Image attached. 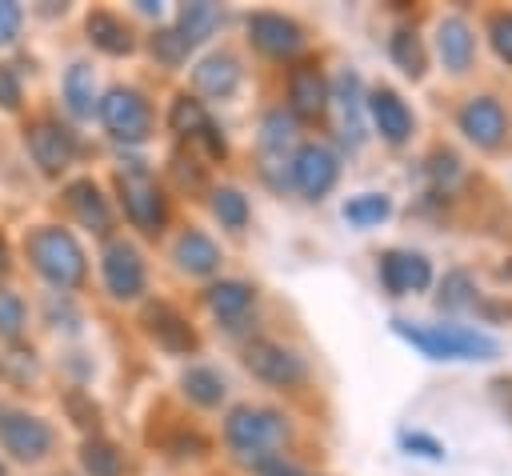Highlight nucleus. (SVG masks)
Here are the masks:
<instances>
[{
	"instance_id": "obj_1",
	"label": "nucleus",
	"mask_w": 512,
	"mask_h": 476,
	"mask_svg": "<svg viewBox=\"0 0 512 476\" xmlns=\"http://www.w3.org/2000/svg\"><path fill=\"white\" fill-rule=\"evenodd\" d=\"M392 332L400 340H408L412 348H420L428 360H496L500 344L480 332V328H464V324H408V320H392Z\"/></svg>"
},
{
	"instance_id": "obj_2",
	"label": "nucleus",
	"mask_w": 512,
	"mask_h": 476,
	"mask_svg": "<svg viewBox=\"0 0 512 476\" xmlns=\"http://www.w3.org/2000/svg\"><path fill=\"white\" fill-rule=\"evenodd\" d=\"M28 260L52 288H76L88 276V260H84L80 240L56 224H44L28 236Z\"/></svg>"
},
{
	"instance_id": "obj_3",
	"label": "nucleus",
	"mask_w": 512,
	"mask_h": 476,
	"mask_svg": "<svg viewBox=\"0 0 512 476\" xmlns=\"http://www.w3.org/2000/svg\"><path fill=\"white\" fill-rule=\"evenodd\" d=\"M224 436L228 444L252 460V456H264L272 448H280L288 440V420L276 412V408H256V404H240L228 412L224 420Z\"/></svg>"
},
{
	"instance_id": "obj_4",
	"label": "nucleus",
	"mask_w": 512,
	"mask_h": 476,
	"mask_svg": "<svg viewBox=\"0 0 512 476\" xmlns=\"http://www.w3.org/2000/svg\"><path fill=\"white\" fill-rule=\"evenodd\" d=\"M116 192H120V204H124V216H128L132 228H140V232H148V236H156V232L164 228V220H168V200H164V192L156 188V180H152L148 168H140V164L120 168V172H116Z\"/></svg>"
},
{
	"instance_id": "obj_5",
	"label": "nucleus",
	"mask_w": 512,
	"mask_h": 476,
	"mask_svg": "<svg viewBox=\"0 0 512 476\" xmlns=\"http://www.w3.org/2000/svg\"><path fill=\"white\" fill-rule=\"evenodd\" d=\"M292 140H296V120H292V112L272 108V112L264 116V124H260L256 160H260V176H264L276 192H284V188L292 184V180H288V172H292Z\"/></svg>"
},
{
	"instance_id": "obj_6",
	"label": "nucleus",
	"mask_w": 512,
	"mask_h": 476,
	"mask_svg": "<svg viewBox=\"0 0 512 476\" xmlns=\"http://www.w3.org/2000/svg\"><path fill=\"white\" fill-rule=\"evenodd\" d=\"M96 112H100V120H104V128H108L112 140L140 144L152 132V108H148V100L136 88H112V92H104V100H96Z\"/></svg>"
},
{
	"instance_id": "obj_7",
	"label": "nucleus",
	"mask_w": 512,
	"mask_h": 476,
	"mask_svg": "<svg viewBox=\"0 0 512 476\" xmlns=\"http://www.w3.org/2000/svg\"><path fill=\"white\" fill-rule=\"evenodd\" d=\"M288 180H292L308 200H324V196L336 188V180H340V156H336L328 144L308 140V144H300V148L292 152V172H288Z\"/></svg>"
},
{
	"instance_id": "obj_8",
	"label": "nucleus",
	"mask_w": 512,
	"mask_h": 476,
	"mask_svg": "<svg viewBox=\"0 0 512 476\" xmlns=\"http://www.w3.org/2000/svg\"><path fill=\"white\" fill-rule=\"evenodd\" d=\"M328 108L336 112V136L344 148H360L364 144V84L352 68H344L332 84H328Z\"/></svg>"
},
{
	"instance_id": "obj_9",
	"label": "nucleus",
	"mask_w": 512,
	"mask_h": 476,
	"mask_svg": "<svg viewBox=\"0 0 512 476\" xmlns=\"http://www.w3.org/2000/svg\"><path fill=\"white\" fill-rule=\"evenodd\" d=\"M244 368H248L256 380L272 384V388H292V384H300L304 372H308L304 360H300L292 348L276 344V340H252V344L244 348Z\"/></svg>"
},
{
	"instance_id": "obj_10",
	"label": "nucleus",
	"mask_w": 512,
	"mask_h": 476,
	"mask_svg": "<svg viewBox=\"0 0 512 476\" xmlns=\"http://www.w3.org/2000/svg\"><path fill=\"white\" fill-rule=\"evenodd\" d=\"M0 444L4 452H12L16 460H44L52 452V428L32 416V412H16V408H4L0 412Z\"/></svg>"
},
{
	"instance_id": "obj_11",
	"label": "nucleus",
	"mask_w": 512,
	"mask_h": 476,
	"mask_svg": "<svg viewBox=\"0 0 512 476\" xmlns=\"http://www.w3.org/2000/svg\"><path fill=\"white\" fill-rule=\"evenodd\" d=\"M28 152L44 176H60L76 160V132L60 120H36L28 124Z\"/></svg>"
},
{
	"instance_id": "obj_12",
	"label": "nucleus",
	"mask_w": 512,
	"mask_h": 476,
	"mask_svg": "<svg viewBox=\"0 0 512 476\" xmlns=\"http://www.w3.org/2000/svg\"><path fill=\"white\" fill-rule=\"evenodd\" d=\"M100 272H104V284L116 300H136L144 292V260L140 252L128 244V240H108L104 244V256H100Z\"/></svg>"
},
{
	"instance_id": "obj_13",
	"label": "nucleus",
	"mask_w": 512,
	"mask_h": 476,
	"mask_svg": "<svg viewBox=\"0 0 512 476\" xmlns=\"http://www.w3.org/2000/svg\"><path fill=\"white\" fill-rule=\"evenodd\" d=\"M460 132L476 144V148H500L504 136H508V116H504V104L492 100V96H472L464 108H460Z\"/></svg>"
},
{
	"instance_id": "obj_14",
	"label": "nucleus",
	"mask_w": 512,
	"mask_h": 476,
	"mask_svg": "<svg viewBox=\"0 0 512 476\" xmlns=\"http://www.w3.org/2000/svg\"><path fill=\"white\" fill-rule=\"evenodd\" d=\"M248 36L268 56H296L304 48V28L288 16H280V12H252L248 16Z\"/></svg>"
},
{
	"instance_id": "obj_15",
	"label": "nucleus",
	"mask_w": 512,
	"mask_h": 476,
	"mask_svg": "<svg viewBox=\"0 0 512 476\" xmlns=\"http://www.w3.org/2000/svg\"><path fill=\"white\" fill-rule=\"evenodd\" d=\"M380 284L392 292V296H408V292H424L432 284V264L420 256V252H404V248H392L380 256Z\"/></svg>"
},
{
	"instance_id": "obj_16",
	"label": "nucleus",
	"mask_w": 512,
	"mask_h": 476,
	"mask_svg": "<svg viewBox=\"0 0 512 476\" xmlns=\"http://www.w3.org/2000/svg\"><path fill=\"white\" fill-rule=\"evenodd\" d=\"M144 328H148V336L164 348V352H176V356H188V352H196V332H192V324L172 308V304H148L144 308Z\"/></svg>"
},
{
	"instance_id": "obj_17",
	"label": "nucleus",
	"mask_w": 512,
	"mask_h": 476,
	"mask_svg": "<svg viewBox=\"0 0 512 476\" xmlns=\"http://www.w3.org/2000/svg\"><path fill=\"white\" fill-rule=\"evenodd\" d=\"M288 108H292V120H316L324 108H328V80L320 76L316 64H296L288 72Z\"/></svg>"
},
{
	"instance_id": "obj_18",
	"label": "nucleus",
	"mask_w": 512,
	"mask_h": 476,
	"mask_svg": "<svg viewBox=\"0 0 512 476\" xmlns=\"http://www.w3.org/2000/svg\"><path fill=\"white\" fill-rule=\"evenodd\" d=\"M364 112L372 116L376 132H380L388 144H404V140L412 136V112H408V104H404L392 88H372V92L364 96Z\"/></svg>"
},
{
	"instance_id": "obj_19",
	"label": "nucleus",
	"mask_w": 512,
	"mask_h": 476,
	"mask_svg": "<svg viewBox=\"0 0 512 476\" xmlns=\"http://www.w3.org/2000/svg\"><path fill=\"white\" fill-rule=\"evenodd\" d=\"M240 60L236 56H228V52H212V56H204L196 68H192V84H196V92H204V96H212V100H228L236 88H240Z\"/></svg>"
},
{
	"instance_id": "obj_20",
	"label": "nucleus",
	"mask_w": 512,
	"mask_h": 476,
	"mask_svg": "<svg viewBox=\"0 0 512 476\" xmlns=\"http://www.w3.org/2000/svg\"><path fill=\"white\" fill-rule=\"evenodd\" d=\"M64 196H68L72 216H76L88 232H100V236H108V232H112V208H108V200L100 196V188H96L88 176L72 180V184L64 188Z\"/></svg>"
},
{
	"instance_id": "obj_21",
	"label": "nucleus",
	"mask_w": 512,
	"mask_h": 476,
	"mask_svg": "<svg viewBox=\"0 0 512 476\" xmlns=\"http://www.w3.org/2000/svg\"><path fill=\"white\" fill-rule=\"evenodd\" d=\"M436 48H440L444 68L468 72V68H472V56H476V36H472L468 20H460V16L440 20V28H436Z\"/></svg>"
},
{
	"instance_id": "obj_22",
	"label": "nucleus",
	"mask_w": 512,
	"mask_h": 476,
	"mask_svg": "<svg viewBox=\"0 0 512 476\" xmlns=\"http://www.w3.org/2000/svg\"><path fill=\"white\" fill-rule=\"evenodd\" d=\"M88 40L100 48V52H108V56H128L132 48H136V36H132V28L116 16V12H88Z\"/></svg>"
},
{
	"instance_id": "obj_23",
	"label": "nucleus",
	"mask_w": 512,
	"mask_h": 476,
	"mask_svg": "<svg viewBox=\"0 0 512 476\" xmlns=\"http://www.w3.org/2000/svg\"><path fill=\"white\" fill-rule=\"evenodd\" d=\"M176 264H180L184 272H192V276H212V272L220 268V248H216V240H212L208 232L188 228V232L176 240Z\"/></svg>"
},
{
	"instance_id": "obj_24",
	"label": "nucleus",
	"mask_w": 512,
	"mask_h": 476,
	"mask_svg": "<svg viewBox=\"0 0 512 476\" xmlns=\"http://www.w3.org/2000/svg\"><path fill=\"white\" fill-rule=\"evenodd\" d=\"M204 300H208V308H212L220 320H240V316L252 308L256 292H252V284H244V280H216V284H208Z\"/></svg>"
},
{
	"instance_id": "obj_25",
	"label": "nucleus",
	"mask_w": 512,
	"mask_h": 476,
	"mask_svg": "<svg viewBox=\"0 0 512 476\" xmlns=\"http://www.w3.org/2000/svg\"><path fill=\"white\" fill-rule=\"evenodd\" d=\"M64 104H68V112L80 116V120L96 112V72H92V64L76 60V64L64 72Z\"/></svg>"
},
{
	"instance_id": "obj_26",
	"label": "nucleus",
	"mask_w": 512,
	"mask_h": 476,
	"mask_svg": "<svg viewBox=\"0 0 512 476\" xmlns=\"http://www.w3.org/2000/svg\"><path fill=\"white\" fill-rule=\"evenodd\" d=\"M176 20H180L176 32H180L184 44L192 48V44H200V40H208V36L216 32V24H220V4H212V0L180 4V16H176Z\"/></svg>"
},
{
	"instance_id": "obj_27",
	"label": "nucleus",
	"mask_w": 512,
	"mask_h": 476,
	"mask_svg": "<svg viewBox=\"0 0 512 476\" xmlns=\"http://www.w3.org/2000/svg\"><path fill=\"white\" fill-rule=\"evenodd\" d=\"M184 392H188V400L192 404H200V408H216L220 400H224V376L216 372V368H208V364H192L188 372H184Z\"/></svg>"
},
{
	"instance_id": "obj_28",
	"label": "nucleus",
	"mask_w": 512,
	"mask_h": 476,
	"mask_svg": "<svg viewBox=\"0 0 512 476\" xmlns=\"http://www.w3.org/2000/svg\"><path fill=\"white\" fill-rule=\"evenodd\" d=\"M388 52H392V60H396V68H400L404 76H412V80L424 76L428 56H424V44H420V36H416L412 28H396L392 40H388Z\"/></svg>"
},
{
	"instance_id": "obj_29",
	"label": "nucleus",
	"mask_w": 512,
	"mask_h": 476,
	"mask_svg": "<svg viewBox=\"0 0 512 476\" xmlns=\"http://www.w3.org/2000/svg\"><path fill=\"white\" fill-rule=\"evenodd\" d=\"M208 124H212V116L204 112V104H200L196 96L180 92V96L172 100V108H168V128H172L176 136H192V140H196Z\"/></svg>"
},
{
	"instance_id": "obj_30",
	"label": "nucleus",
	"mask_w": 512,
	"mask_h": 476,
	"mask_svg": "<svg viewBox=\"0 0 512 476\" xmlns=\"http://www.w3.org/2000/svg\"><path fill=\"white\" fill-rule=\"evenodd\" d=\"M388 212H392V200L384 192H360L344 204V220L356 228H372V224L388 220Z\"/></svg>"
},
{
	"instance_id": "obj_31",
	"label": "nucleus",
	"mask_w": 512,
	"mask_h": 476,
	"mask_svg": "<svg viewBox=\"0 0 512 476\" xmlns=\"http://www.w3.org/2000/svg\"><path fill=\"white\" fill-rule=\"evenodd\" d=\"M80 464H84L88 476H120V472H124V460H120L116 444H108V440H100V436L84 440V448H80Z\"/></svg>"
},
{
	"instance_id": "obj_32",
	"label": "nucleus",
	"mask_w": 512,
	"mask_h": 476,
	"mask_svg": "<svg viewBox=\"0 0 512 476\" xmlns=\"http://www.w3.org/2000/svg\"><path fill=\"white\" fill-rule=\"evenodd\" d=\"M436 304H440L444 312H456V308H468V304H476V284H472V276H468L464 268H452V272H444V280H440V292H436Z\"/></svg>"
},
{
	"instance_id": "obj_33",
	"label": "nucleus",
	"mask_w": 512,
	"mask_h": 476,
	"mask_svg": "<svg viewBox=\"0 0 512 476\" xmlns=\"http://www.w3.org/2000/svg\"><path fill=\"white\" fill-rule=\"evenodd\" d=\"M212 212L220 216V224L224 228H232V232H240L244 224H248V196L240 192V188H216L212 192Z\"/></svg>"
},
{
	"instance_id": "obj_34",
	"label": "nucleus",
	"mask_w": 512,
	"mask_h": 476,
	"mask_svg": "<svg viewBox=\"0 0 512 476\" xmlns=\"http://www.w3.org/2000/svg\"><path fill=\"white\" fill-rule=\"evenodd\" d=\"M148 44H152V56H156L160 64H168V68L184 64V56H188V44H184V36H180L176 28H156Z\"/></svg>"
},
{
	"instance_id": "obj_35",
	"label": "nucleus",
	"mask_w": 512,
	"mask_h": 476,
	"mask_svg": "<svg viewBox=\"0 0 512 476\" xmlns=\"http://www.w3.org/2000/svg\"><path fill=\"white\" fill-rule=\"evenodd\" d=\"M24 332V300L16 292H0V340H16Z\"/></svg>"
},
{
	"instance_id": "obj_36",
	"label": "nucleus",
	"mask_w": 512,
	"mask_h": 476,
	"mask_svg": "<svg viewBox=\"0 0 512 476\" xmlns=\"http://www.w3.org/2000/svg\"><path fill=\"white\" fill-rule=\"evenodd\" d=\"M488 40L504 64H512V12H492L488 16Z\"/></svg>"
},
{
	"instance_id": "obj_37",
	"label": "nucleus",
	"mask_w": 512,
	"mask_h": 476,
	"mask_svg": "<svg viewBox=\"0 0 512 476\" xmlns=\"http://www.w3.org/2000/svg\"><path fill=\"white\" fill-rule=\"evenodd\" d=\"M248 464H252V472H256V476H304V472H300L292 460H284V456H276V452L252 456Z\"/></svg>"
},
{
	"instance_id": "obj_38",
	"label": "nucleus",
	"mask_w": 512,
	"mask_h": 476,
	"mask_svg": "<svg viewBox=\"0 0 512 476\" xmlns=\"http://www.w3.org/2000/svg\"><path fill=\"white\" fill-rule=\"evenodd\" d=\"M400 444L412 452V456H428V460H444V444L424 436V432H400Z\"/></svg>"
},
{
	"instance_id": "obj_39",
	"label": "nucleus",
	"mask_w": 512,
	"mask_h": 476,
	"mask_svg": "<svg viewBox=\"0 0 512 476\" xmlns=\"http://www.w3.org/2000/svg\"><path fill=\"white\" fill-rule=\"evenodd\" d=\"M0 108H20V72L16 64H0Z\"/></svg>"
},
{
	"instance_id": "obj_40",
	"label": "nucleus",
	"mask_w": 512,
	"mask_h": 476,
	"mask_svg": "<svg viewBox=\"0 0 512 476\" xmlns=\"http://www.w3.org/2000/svg\"><path fill=\"white\" fill-rule=\"evenodd\" d=\"M20 24H24V12L20 4L12 0H0V44H12L20 36Z\"/></svg>"
},
{
	"instance_id": "obj_41",
	"label": "nucleus",
	"mask_w": 512,
	"mask_h": 476,
	"mask_svg": "<svg viewBox=\"0 0 512 476\" xmlns=\"http://www.w3.org/2000/svg\"><path fill=\"white\" fill-rule=\"evenodd\" d=\"M172 448H176V456H200V452H208L204 436H196V432H184V436H176V440H172Z\"/></svg>"
},
{
	"instance_id": "obj_42",
	"label": "nucleus",
	"mask_w": 512,
	"mask_h": 476,
	"mask_svg": "<svg viewBox=\"0 0 512 476\" xmlns=\"http://www.w3.org/2000/svg\"><path fill=\"white\" fill-rule=\"evenodd\" d=\"M68 408L80 416L76 424H84V428H88V424H96V404H88L80 392H72V396H68Z\"/></svg>"
},
{
	"instance_id": "obj_43",
	"label": "nucleus",
	"mask_w": 512,
	"mask_h": 476,
	"mask_svg": "<svg viewBox=\"0 0 512 476\" xmlns=\"http://www.w3.org/2000/svg\"><path fill=\"white\" fill-rule=\"evenodd\" d=\"M8 268H12V252H8V240L0 236V276H4Z\"/></svg>"
},
{
	"instance_id": "obj_44",
	"label": "nucleus",
	"mask_w": 512,
	"mask_h": 476,
	"mask_svg": "<svg viewBox=\"0 0 512 476\" xmlns=\"http://www.w3.org/2000/svg\"><path fill=\"white\" fill-rule=\"evenodd\" d=\"M0 476H4V464H0Z\"/></svg>"
}]
</instances>
